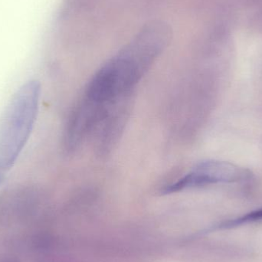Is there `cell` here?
<instances>
[{
  "label": "cell",
  "instance_id": "6da1fadb",
  "mask_svg": "<svg viewBox=\"0 0 262 262\" xmlns=\"http://www.w3.org/2000/svg\"><path fill=\"white\" fill-rule=\"evenodd\" d=\"M172 30L161 20L149 21L92 78L83 98L102 106L127 98L137 83L172 39Z\"/></svg>",
  "mask_w": 262,
  "mask_h": 262
},
{
  "label": "cell",
  "instance_id": "7a4b0ae2",
  "mask_svg": "<svg viewBox=\"0 0 262 262\" xmlns=\"http://www.w3.org/2000/svg\"><path fill=\"white\" fill-rule=\"evenodd\" d=\"M41 85L32 80L14 94L0 120V170L11 169L33 130L39 108Z\"/></svg>",
  "mask_w": 262,
  "mask_h": 262
},
{
  "label": "cell",
  "instance_id": "3957f363",
  "mask_svg": "<svg viewBox=\"0 0 262 262\" xmlns=\"http://www.w3.org/2000/svg\"><path fill=\"white\" fill-rule=\"evenodd\" d=\"M209 180V184L236 183L250 178V171L229 162L209 160L202 162L194 167Z\"/></svg>",
  "mask_w": 262,
  "mask_h": 262
},
{
  "label": "cell",
  "instance_id": "277c9868",
  "mask_svg": "<svg viewBox=\"0 0 262 262\" xmlns=\"http://www.w3.org/2000/svg\"><path fill=\"white\" fill-rule=\"evenodd\" d=\"M262 220V209L250 212L241 218L237 219V220H231L223 225V227L229 228L234 227V226H238V225L243 224L245 223H249V222L256 221V220Z\"/></svg>",
  "mask_w": 262,
  "mask_h": 262
},
{
  "label": "cell",
  "instance_id": "5b68a950",
  "mask_svg": "<svg viewBox=\"0 0 262 262\" xmlns=\"http://www.w3.org/2000/svg\"><path fill=\"white\" fill-rule=\"evenodd\" d=\"M3 179H4V177H3V176L2 175L1 172H0V186H1L2 183H3Z\"/></svg>",
  "mask_w": 262,
  "mask_h": 262
}]
</instances>
